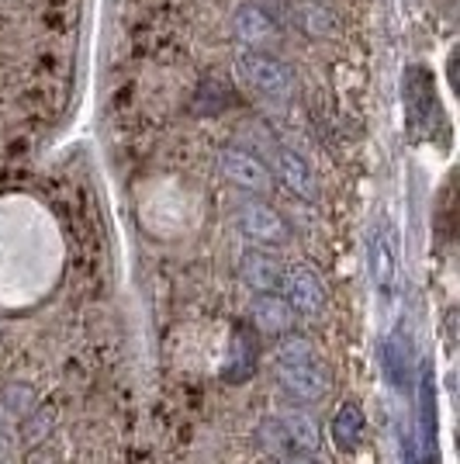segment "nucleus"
<instances>
[{"instance_id":"1","label":"nucleus","mask_w":460,"mask_h":464,"mask_svg":"<svg viewBox=\"0 0 460 464\" xmlns=\"http://www.w3.org/2000/svg\"><path fill=\"white\" fill-rule=\"evenodd\" d=\"M273 371L281 385L305 402H319L329 395V371L305 336H284L273 350Z\"/></svg>"},{"instance_id":"2","label":"nucleus","mask_w":460,"mask_h":464,"mask_svg":"<svg viewBox=\"0 0 460 464\" xmlns=\"http://www.w3.org/2000/svg\"><path fill=\"white\" fill-rule=\"evenodd\" d=\"M235 77L250 87L253 94L267 101H291L298 94V77L281 56L270 53H235Z\"/></svg>"},{"instance_id":"3","label":"nucleus","mask_w":460,"mask_h":464,"mask_svg":"<svg viewBox=\"0 0 460 464\" xmlns=\"http://www.w3.org/2000/svg\"><path fill=\"white\" fill-rule=\"evenodd\" d=\"M402 104H405V125L412 136H426L440 118L436 108V80L426 66H408L402 77Z\"/></svg>"},{"instance_id":"4","label":"nucleus","mask_w":460,"mask_h":464,"mask_svg":"<svg viewBox=\"0 0 460 464\" xmlns=\"http://www.w3.org/2000/svg\"><path fill=\"white\" fill-rule=\"evenodd\" d=\"M232 35L235 42L246 49V53H277L281 49V42H284V32H281V24L270 18L264 7H256V4H239L235 11H232Z\"/></svg>"},{"instance_id":"5","label":"nucleus","mask_w":460,"mask_h":464,"mask_svg":"<svg viewBox=\"0 0 460 464\" xmlns=\"http://www.w3.org/2000/svg\"><path fill=\"white\" fill-rule=\"evenodd\" d=\"M218 170L232 188L250 194H270L273 191V174L270 167L246 146H222L218 150Z\"/></svg>"},{"instance_id":"6","label":"nucleus","mask_w":460,"mask_h":464,"mask_svg":"<svg viewBox=\"0 0 460 464\" xmlns=\"http://www.w3.org/2000/svg\"><path fill=\"white\" fill-rule=\"evenodd\" d=\"M367 264H370V281L381 295H391L398 288V236L388 218H378L370 239H367Z\"/></svg>"},{"instance_id":"7","label":"nucleus","mask_w":460,"mask_h":464,"mask_svg":"<svg viewBox=\"0 0 460 464\" xmlns=\"http://www.w3.org/2000/svg\"><path fill=\"white\" fill-rule=\"evenodd\" d=\"M281 298L288 302L294 315H305V319H315L326 312V285L305 264H294L281 274Z\"/></svg>"},{"instance_id":"8","label":"nucleus","mask_w":460,"mask_h":464,"mask_svg":"<svg viewBox=\"0 0 460 464\" xmlns=\"http://www.w3.org/2000/svg\"><path fill=\"white\" fill-rule=\"evenodd\" d=\"M239 229H243V236H246L250 243L264 246V250L288 246V239H291V229H288V222H284V215L277 212L273 205H267V201H246V205L239 208Z\"/></svg>"},{"instance_id":"9","label":"nucleus","mask_w":460,"mask_h":464,"mask_svg":"<svg viewBox=\"0 0 460 464\" xmlns=\"http://www.w3.org/2000/svg\"><path fill=\"white\" fill-rule=\"evenodd\" d=\"M270 160H273V167H270L273 180H281L294 198H305V201L319 198V177H315V170H311V163H308L305 156L277 146Z\"/></svg>"},{"instance_id":"10","label":"nucleus","mask_w":460,"mask_h":464,"mask_svg":"<svg viewBox=\"0 0 460 464\" xmlns=\"http://www.w3.org/2000/svg\"><path fill=\"white\" fill-rule=\"evenodd\" d=\"M250 323L267 336H288L294 326V312L281 295H256L250 305Z\"/></svg>"},{"instance_id":"11","label":"nucleus","mask_w":460,"mask_h":464,"mask_svg":"<svg viewBox=\"0 0 460 464\" xmlns=\"http://www.w3.org/2000/svg\"><path fill=\"white\" fill-rule=\"evenodd\" d=\"M239 274H243V281H246L256 295H277V291H281V274H284V267H281L267 250H250V253H243V260H239Z\"/></svg>"},{"instance_id":"12","label":"nucleus","mask_w":460,"mask_h":464,"mask_svg":"<svg viewBox=\"0 0 460 464\" xmlns=\"http://www.w3.org/2000/svg\"><path fill=\"white\" fill-rule=\"evenodd\" d=\"M281 433H284V440L291 447H298V450H305V454H315L319 447H322V430L319 423L302 412V409H288L284 416H281Z\"/></svg>"},{"instance_id":"13","label":"nucleus","mask_w":460,"mask_h":464,"mask_svg":"<svg viewBox=\"0 0 460 464\" xmlns=\"http://www.w3.org/2000/svg\"><path fill=\"white\" fill-rule=\"evenodd\" d=\"M364 409L357 406V402H343V406L336 409V416H332V440L340 450H357L360 444V437H364Z\"/></svg>"},{"instance_id":"14","label":"nucleus","mask_w":460,"mask_h":464,"mask_svg":"<svg viewBox=\"0 0 460 464\" xmlns=\"http://www.w3.org/2000/svg\"><path fill=\"white\" fill-rule=\"evenodd\" d=\"M235 104V91L222 77H205L194 91V111L197 115H222Z\"/></svg>"},{"instance_id":"15","label":"nucleus","mask_w":460,"mask_h":464,"mask_svg":"<svg viewBox=\"0 0 460 464\" xmlns=\"http://www.w3.org/2000/svg\"><path fill=\"white\" fill-rule=\"evenodd\" d=\"M384 371H388V378L395 382V385H405V378H408V350H402V333H395L388 343H384Z\"/></svg>"},{"instance_id":"16","label":"nucleus","mask_w":460,"mask_h":464,"mask_svg":"<svg viewBox=\"0 0 460 464\" xmlns=\"http://www.w3.org/2000/svg\"><path fill=\"white\" fill-rule=\"evenodd\" d=\"M302 24H305L308 35H315V39L336 35V18H332V11H326L322 4H305L302 7Z\"/></svg>"},{"instance_id":"17","label":"nucleus","mask_w":460,"mask_h":464,"mask_svg":"<svg viewBox=\"0 0 460 464\" xmlns=\"http://www.w3.org/2000/svg\"><path fill=\"white\" fill-rule=\"evenodd\" d=\"M53 420H56V412H53V409H35V412L24 420V426H21V440H24V444H35V440H42V437L49 433Z\"/></svg>"}]
</instances>
